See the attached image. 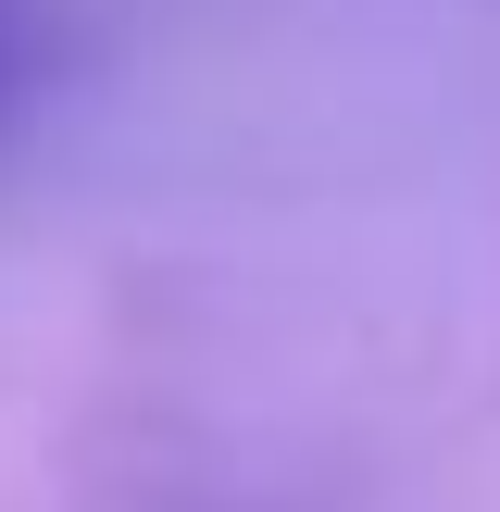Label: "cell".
Instances as JSON below:
<instances>
[{"instance_id": "obj_1", "label": "cell", "mask_w": 500, "mask_h": 512, "mask_svg": "<svg viewBox=\"0 0 500 512\" xmlns=\"http://www.w3.org/2000/svg\"><path fill=\"white\" fill-rule=\"evenodd\" d=\"M25 88H38V38H25L13 13H0V125L25 113Z\"/></svg>"}]
</instances>
